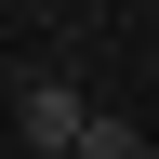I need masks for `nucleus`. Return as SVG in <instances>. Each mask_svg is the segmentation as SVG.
<instances>
[{
  "mask_svg": "<svg viewBox=\"0 0 159 159\" xmlns=\"http://www.w3.org/2000/svg\"><path fill=\"white\" fill-rule=\"evenodd\" d=\"M80 133H93V93H80V80H27V146L80 159Z\"/></svg>",
  "mask_w": 159,
  "mask_h": 159,
  "instance_id": "1",
  "label": "nucleus"
},
{
  "mask_svg": "<svg viewBox=\"0 0 159 159\" xmlns=\"http://www.w3.org/2000/svg\"><path fill=\"white\" fill-rule=\"evenodd\" d=\"M80 159H146V133H133V119H106V106H93V133H80Z\"/></svg>",
  "mask_w": 159,
  "mask_h": 159,
  "instance_id": "2",
  "label": "nucleus"
}]
</instances>
